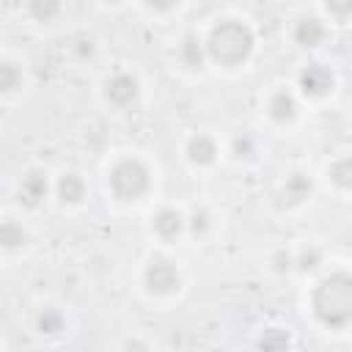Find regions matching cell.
Returning a JSON list of instances; mask_svg holds the SVG:
<instances>
[{
	"label": "cell",
	"mask_w": 352,
	"mask_h": 352,
	"mask_svg": "<svg viewBox=\"0 0 352 352\" xmlns=\"http://www.w3.org/2000/svg\"><path fill=\"white\" fill-rule=\"evenodd\" d=\"M297 113H300V102L289 88H278V91L270 94V99H267L270 121H275L278 126H286V124H292L297 118Z\"/></svg>",
	"instance_id": "obj_12"
},
{
	"label": "cell",
	"mask_w": 352,
	"mask_h": 352,
	"mask_svg": "<svg viewBox=\"0 0 352 352\" xmlns=\"http://www.w3.org/2000/svg\"><path fill=\"white\" fill-rule=\"evenodd\" d=\"M28 245V231L22 228V223L16 220H0V250L6 253H16Z\"/></svg>",
	"instance_id": "obj_16"
},
{
	"label": "cell",
	"mask_w": 352,
	"mask_h": 352,
	"mask_svg": "<svg viewBox=\"0 0 352 352\" xmlns=\"http://www.w3.org/2000/svg\"><path fill=\"white\" fill-rule=\"evenodd\" d=\"M151 231L162 242H176L187 231V217L176 206H160L151 214Z\"/></svg>",
	"instance_id": "obj_9"
},
{
	"label": "cell",
	"mask_w": 352,
	"mask_h": 352,
	"mask_svg": "<svg viewBox=\"0 0 352 352\" xmlns=\"http://www.w3.org/2000/svg\"><path fill=\"white\" fill-rule=\"evenodd\" d=\"M319 261H322V250H319V248H314V245L302 248V250L294 256V267H297L300 272H311V270H316V267H319Z\"/></svg>",
	"instance_id": "obj_21"
},
{
	"label": "cell",
	"mask_w": 352,
	"mask_h": 352,
	"mask_svg": "<svg viewBox=\"0 0 352 352\" xmlns=\"http://www.w3.org/2000/svg\"><path fill=\"white\" fill-rule=\"evenodd\" d=\"M311 311L330 330H344L352 322V278L346 270H336L316 283Z\"/></svg>",
	"instance_id": "obj_1"
},
{
	"label": "cell",
	"mask_w": 352,
	"mask_h": 352,
	"mask_svg": "<svg viewBox=\"0 0 352 352\" xmlns=\"http://www.w3.org/2000/svg\"><path fill=\"white\" fill-rule=\"evenodd\" d=\"M292 38H294V44L302 47V50H316V47L324 44V38H327V25H324L319 16L305 14V16L294 19V25H292Z\"/></svg>",
	"instance_id": "obj_10"
},
{
	"label": "cell",
	"mask_w": 352,
	"mask_h": 352,
	"mask_svg": "<svg viewBox=\"0 0 352 352\" xmlns=\"http://www.w3.org/2000/svg\"><path fill=\"white\" fill-rule=\"evenodd\" d=\"M297 88L308 99H322V96L333 94L336 74H333V69L327 63H305L300 69V74H297Z\"/></svg>",
	"instance_id": "obj_5"
},
{
	"label": "cell",
	"mask_w": 352,
	"mask_h": 352,
	"mask_svg": "<svg viewBox=\"0 0 352 352\" xmlns=\"http://www.w3.org/2000/svg\"><path fill=\"white\" fill-rule=\"evenodd\" d=\"M151 187V170L138 157H124L107 170V190L121 204L140 201Z\"/></svg>",
	"instance_id": "obj_3"
},
{
	"label": "cell",
	"mask_w": 352,
	"mask_h": 352,
	"mask_svg": "<svg viewBox=\"0 0 352 352\" xmlns=\"http://www.w3.org/2000/svg\"><path fill=\"white\" fill-rule=\"evenodd\" d=\"M327 11H330V14H336L338 19H346V14L352 11V6H349V3H344V6H333V3H330V6H327Z\"/></svg>",
	"instance_id": "obj_25"
},
{
	"label": "cell",
	"mask_w": 352,
	"mask_h": 352,
	"mask_svg": "<svg viewBox=\"0 0 352 352\" xmlns=\"http://www.w3.org/2000/svg\"><path fill=\"white\" fill-rule=\"evenodd\" d=\"M231 154H234V160H239V162H250L256 154H258V143H256V138L250 135V132H236L234 138H231Z\"/></svg>",
	"instance_id": "obj_19"
},
{
	"label": "cell",
	"mask_w": 352,
	"mask_h": 352,
	"mask_svg": "<svg viewBox=\"0 0 352 352\" xmlns=\"http://www.w3.org/2000/svg\"><path fill=\"white\" fill-rule=\"evenodd\" d=\"M102 94H104V102H107L110 107L124 110V107H129V104L138 102L140 82H138V77L129 74V72H113V74L104 80Z\"/></svg>",
	"instance_id": "obj_6"
},
{
	"label": "cell",
	"mask_w": 352,
	"mask_h": 352,
	"mask_svg": "<svg viewBox=\"0 0 352 352\" xmlns=\"http://www.w3.org/2000/svg\"><path fill=\"white\" fill-rule=\"evenodd\" d=\"M22 80H25V74H22L19 63H14V60H6V58H0V96H6V94H14V91H19Z\"/></svg>",
	"instance_id": "obj_18"
},
{
	"label": "cell",
	"mask_w": 352,
	"mask_h": 352,
	"mask_svg": "<svg viewBox=\"0 0 352 352\" xmlns=\"http://www.w3.org/2000/svg\"><path fill=\"white\" fill-rule=\"evenodd\" d=\"M253 44H256L253 30L242 19L228 16V19H220L209 30V36L204 41V50H206V58L212 63L226 66V69H236L250 58Z\"/></svg>",
	"instance_id": "obj_2"
},
{
	"label": "cell",
	"mask_w": 352,
	"mask_h": 352,
	"mask_svg": "<svg viewBox=\"0 0 352 352\" xmlns=\"http://www.w3.org/2000/svg\"><path fill=\"white\" fill-rule=\"evenodd\" d=\"M47 195H50V179H47V170L41 168H30L16 184V201L25 209H36Z\"/></svg>",
	"instance_id": "obj_8"
},
{
	"label": "cell",
	"mask_w": 352,
	"mask_h": 352,
	"mask_svg": "<svg viewBox=\"0 0 352 352\" xmlns=\"http://www.w3.org/2000/svg\"><path fill=\"white\" fill-rule=\"evenodd\" d=\"M52 190H55V198H58L60 204H66V206L82 204V198H85V192H88L85 179H82L80 173H74V170H63V173L55 179Z\"/></svg>",
	"instance_id": "obj_13"
},
{
	"label": "cell",
	"mask_w": 352,
	"mask_h": 352,
	"mask_svg": "<svg viewBox=\"0 0 352 352\" xmlns=\"http://www.w3.org/2000/svg\"><path fill=\"white\" fill-rule=\"evenodd\" d=\"M217 154H220L217 140H214L212 135H206V132H195V135H190L187 143H184V157H187V162L195 165V168H209V165H214V162H217Z\"/></svg>",
	"instance_id": "obj_11"
},
{
	"label": "cell",
	"mask_w": 352,
	"mask_h": 352,
	"mask_svg": "<svg viewBox=\"0 0 352 352\" xmlns=\"http://www.w3.org/2000/svg\"><path fill=\"white\" fill-rule=\"evenodd\" d=\"M28 11L36 14L38 19H50V16H55L60 11V6H55V3H30Z\"/></svg>",
	"instance_id": "obj_23"
},
{
	"label": "cell",
	"mask_w": 352,
	"mask_h": 352,
	"mask_svg": "<svg viewBox=\"0 0 352 352\" xmlns=\"http://www.w3.org/2000/svg\"><path fill=\"white\" fill-rule=\"evenodd\" d=\"M327 176H330V182H333L338 190H349V187H352V160H349L346 154H341L338 160L330 162Z\"/></svg>",
	"instance_id": "obj_20"
},
{
	"label": "cell",
	"mask_w": 352,
	"mask_h": 352,
	"mask_svg": "<svg viewBox=\"0 0 352 352\" xmlns=\"http://www.w3.org/2000/svg\"><path fill=\"white\" fill-rule=\"evenodd\" d=\"M209 226H212V214H209L206 209H195V212L187 217V228H190L195 236H204Z\"/></svg>",
	"instance_id": "obj_22"
},
{
	"label": "cell",
	"mask_w": 352,
	"mask_h": 352,
	"mask_svg": "<svg viewBox=\"0 0 352 352\" xmlns=\"http://www.w3.org/2000/svg\"><path fill=\"white\" fill-rule=\"evenodd\" d=\"M143 286L154 297H170L182 289V272L168 256H151L143 267Z\"/></svg>",
	"instance_id": "obj_4"
},
{
	"label": "cell",
	"mask_w": 352,
	"mask_h": 352,
	"mask_svg": "<svg viewBox=\"0 0 352 352\" xmlns=\"http://www.w3.org/2000/svg\"><path fill=\"white\" fill-rule=\"evenodd\" d=\"M74 50H77L80 58L94 55V38H91V36H77V38H74Z\"/></svg>",
	"instance_id": "obj_24"
},
{
	"label": "cell",
	"mask_w": 352,
	"mask_h": 352,
	"mask_svg": "<svg viewBox=\"0 0 352 352\" xmlns=\"http://www.w3.org/2000/svg\"><path fill=\"white\" fill-rule=\"evenodd\" d=\"M311 192H314L311 176L302 173V170H292V173L283 176L280 187L275 190V204H278L280 209H294V206L305 204V201L311 198Z\"/></svg>",
	"instance_id": "obj_7"
},
{
	"label": "cell",
	"mask_w": 352,
	"mask_h": 352,
	"mask_svg": "<svg viewBox=\"0 0 352 352\" xmlns=\"http://www.w3.org/2000/svg\"><path fill=\"white\" fill-rule=\"evenodd\" d=\"M33 324L41 336H60L66 330V316L58 305H41L33 316Z\"/></svg>",
	"instance_id": "obj_15"
},
{
	"label": "cell",
	"mask_w": 352,
	"mask_h": 352,
	"mask_svg": "<svg viewBox=\"0 0 352 352\" xmlns=\"http://www.w3.org/2000/svg\"><path fill=\"white\" fill-rule=\"evenodd\" d=\"M256 344H258V352H289L292 336H289V330L272 324V327H264V330L258 333Z\"/></svg>",
	"instance_id": "obj_17"
},
{
	"label": "cell",
	"mask_w": 352,
	"mask_h": 352,
	"mask_svg": "<svg viewBox=\"0 0 352 352\" xmlns=\"http://www.w3.org/2000/svg\"><path fill=\"white\" fill-rule=\"evenodd\" d=\"M176 60H179L184 69H190V72L201 69V66H204V60H206V50H204V41H201L195 33H187V36H182V41L176 44Z\"/></svg>",
	"instance_id": "obj_14"
}]
</instances>
